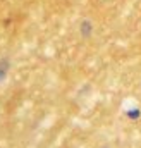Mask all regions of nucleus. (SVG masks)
Wrapping results in <instances>:
<instances>
[{
    "label": "nucleus",
    "instance_id": "nucleus-1",
    "mask_svg": "<svg viewBox=\"0 0 141 148\" xmlns=\"http://www.w3.org/2000/svg\"><path fill=\"white\" fill-rule=\"evenodd\" d=\"M90 31H91V26H90L88 23H84V24H83V33H84V35H90Z\"/></svg>",
    "mask_w": 141,
    "mask_h": 148
}]
</instances>
